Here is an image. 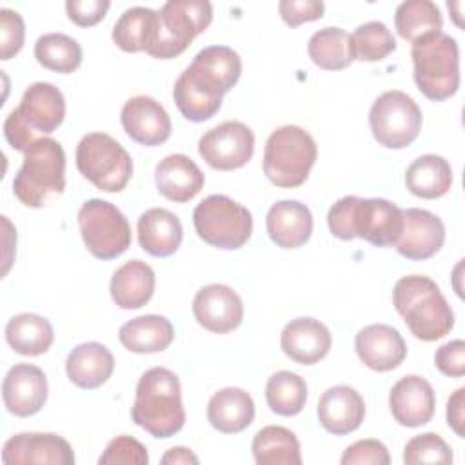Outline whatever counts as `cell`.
I'll use <instances>...</instances> for the list:
<instances>
[{"mask_svg":"<svg viewBox=\"0 0 465 465\" xmlns=\"http://www.w3.org/2000/svg\"><path fill=\"white\" fill-rule=\"evenodd\" d=\"M120 343L136 354L165 351L174 340L173 323L160 314H143L125 322L118 331Z\"/></svg>","mask_w":465,"mask_h":465,"instance_id":"cell-30","label":"cell"},{"mask_svg":"<svg viewBox=\"0 0 465 465\" xmlns=\"http://www.w3.org/2000/svg\"><path fill=\"white\" fill-rule=\"evenodd\" d=\"M16 113L36 136L38 133L51 134L64 122L65 98L56 85L49 82H35L24 91Z\"/></svg>","mask_w":465,"mask_h":465,"instance_id":"cell-21","label":"cell"},{"mask_svg":"<svg viewBox=\"0 0 465 465\" xmlns=\"http://www.w3.org/2000/svg\"><path fill=\"white\" fill-rule=\"evenodd\" d=\"M213 22V5L207 0H169L158 11L156 38L147 54L169 60L182 54L191 42Z\"/></svg>","mask_w":465,"mask_h":465,"instance_id":"cell-7","label":"cell"},{"mask_svg":"<svg viewBox=\"0 0 465 465\" xmlns=\"http://www.w3.org/2000/svg\"><path fill=\"white\" fill-rule=\"evenodd\" d=\"M316 158V142L305 129L282 125L265 142L263 173L276 187H300L309 178Z\"/></svg>","mask_w":465,"mask_h":465,"instance_id":"cell-6","label":"cell"},{"mask_svg":"<svg viewBox=\"0 0 465 465\" xmlns=\"http://www.w3.org/2000/svg\"><path fill=\"white\" fill-rule=\"evenodd\" d=\"M113 371V352L98 341L76 345L65 360L67 378L80 389H98L111 378Z\"/></svg>","mask_w":465,"mask_h":465,"instance_id":"cell-27","label":"cell"},{"mask_svg":"<svg viewBox=\"0 0 465 465\" xmlns=\"http://www.w3.org/2000/svg\"><path fill=\"white\" fill-rule=\"evenodd\" d=\"M111 7L109 0H67L65 11L71 22L80 27L96 25Z\"/></svg>","mask_w":465,"mask_h":465,"instance_id":"cell-46","label":"cell"},{"mask_svg":"<svg viewBox=\"0 0 465 465\" xmlns=\"http://www.w3.org/2000/svg\"><path fill=\"white\" fill-rule=\"evenodd\" d=\"M265 400L269 409L278 416H296L307 401L305 380L291 371L274 372L265 385Z\"/></svg>","mask_w":465,"mask_h":465,"instance_id":"cell-37","label":"cell"},{"mask_svg":"<svg viewBox=\"0 0 465 465\" xmlns=\"http://www.w3.org/2000/svg\"><path fill=\"white\" fill-rule=\"evenodd\" d=\"M133 421L154 438H171L185 423L178 376L165 367L145 371L136 385L131 407Z\"/></svg>","mask_w":465,"mask_h":465,"instance_id":"cell-2","label":"cell"},{"mask_svg":"<svg viewBox=\"0 0 465 465\" xmlns=\"http://www.w3.org/2000/svg\"><path fill=\"white\" fill-rule=\"evenodd\" d=\"M447 7H449V11H454L452 13V20H454V24L458 25V27H463V22H461V7H463V2H447Z\"/></svg>","mask_w":465,"mask_h":465,"instance_id":"cell-50","label":"cell"},{"mask_svg":"<svg viewBox=\"0 0 465 465\" xmlns=\"http://www.w3.org/2000/svg\"><path fill=\"white\" fill-rule=\"evenodd\" d=\"M265 227L269 238L282 249H298L312 234V214L298 200H282L269 207Z\"/></svg>","mask_w":465,"mask_h":465,"instance_id":"cell-24","label":"cell"},{"mask_svg":"<svg viewBox=\"0 0 465 465\" xmlns=\"http://www.w3.org/2000/svg\"><path fill=\"white\" fill-rule=\"evenodd\" d=\"M341 465H389L391 456L380 440H360L349 445L341 454Z\"/></svg>","mask_w":465,"mask_h":465,"instance_id":"cell-43","label":"cell"},{"mask_svg":"<svg viewBox=\"0 0 465 465\" xmlns=\"http://www.w3.org/2000/svg\"><path fill=\"white\" fill-rule=\"evenodd\" d=\"M47 378L44 371L31 363L13 365L2 381V398L5 409L20 418L42 411L47 401Z\"/></svg>","mask_w":465,"mask_h":465,"instance_id":"cell-16","label":"cell"},{"mask_svg":"<svg viewBox=\"0 0 465 465\" xmlns=\"http://www.w3.org/2000/svg\"><path fill=\"white\" fill-rule=\"evenodd\" d=\"M198 153L213 169H240L252 158L254 133L243 122L227 120L202 134Z\"/></svg>","mask_w":465,"mask_h":465,"instance_id":"cell-13","label":"cell"},{"mask_svg":"<svg viewBox=\"0 0 465 465\" xmlns=\"http://www.w3.org/2000/svg\"><path fill=\"white\" fill-rule=\"evenodd\" d=\"M5 465H73L74 452L67 440L53 432H20L2 449Z\"/></svg>","mask_w":465,"mask_h":465,"instance_id":"cell-14","label":"cell"},{"mask_svg":"<svg viewBox=\"0 0 465 465\" xmlns=\"http://www.w3.org/2000/svg\"><path fill=\"white\" fill-rule=\"evenodd\" d=\"M278 11L287 25L298 27L303 22L320 20L323 16L325 4L322 0H282L278 4Z\"/></svg>","mask_w":465,"mask_h":465,"instance_id":"cell-44","label":"cell"},{"mask_svg":"<svg viewBox=\"0 0 465 465\" xmlns=\"http://www.w3.org/2000/svg\"><path fill=\"white\" fill-rule=\"evenodd\" d=\"M434 365L445 376L461 378L465 374V341L452 340L438 347L434 354Z\"/></svg>","mask_w":465,"mask_h":465,"instance_id":"cell-45","label":"cell"},{"mask_svg":"<svg viewBox=\"0 0 465 465\" xmlns=\"http://www.w3.org/2000/svg\"><path fill=\"white\" fill-rule=\"evenodd\" d=\"M421 109L403 91H385L371 111L369 125L374 140L387 149H403L411 145L421 131Z\"/></svg>","mask_w":465,"mask_h":465,"instance_id":"cell-11","label":"cell"},{"mask_svg":"<svg viewBox=\"0 0 465 465\" xmlns=\"http://www.w3.org/2000/svg\"><path fill=\"white\" fill-rule=\"evenodd\" d=\"M242 74L240 54L227 45H209L196 53L182 76L213 98H223Z\"/></svg>","mask_w":465,"mask_h":465,"instance_id":"cell-12","label":"cell"},{"mask_svg":"<svg viewBox=\"0 0 465 465\" xmlns=\"http://www.w3.org/2000/svg\"><path fill=\"white\" fill-rule=\"evenodd\" d=\"M78 227L87 251L100 260H113L131 245V225L111 202L93 198L78 211Z\"/></svg>","mask_w":465,"mask_h":465,"instance_id":"cell-10","label":"cell"},{"mask_svg":"<svg viewBox=\"0 0 465 465\" xmlns=\"http://www.w3.org/2000/svg\"><path fill=\"white\" fill-rule=\"evenodd\" d=\"M327 225L340 240L361 238L374 247H391L401 236L403 213L385 198L343 196L329 209Z\"/></svg>","mask_w":465,"mask_h":465,"instance_id":"cell-1","label":"cell"},{"mask_svg":"<svg viewBox=\"0 0 465 465\" xmlns=\"http://www.w3.org/2000/svg\"><path fill=\"white\" fill-rule=\"evenodd\" d=\"M447 423L460 438H463V434H465V430H463V427H465V389L463 387L454 391L447 401Z\"/></svg>","mask_w":465,"mask_h":465,"instance_id":"cell-48","label":"cell"},{"mask_svg":"<svg viewBox=\"0 0 465 465\" xmlns=\"http://www.w3.org/2000/svg\"><path fill=\"white\" fill-rule=\"evenodd\" d=\"M252 458L258 465H300L302 450L296 434L282 425H267L252 438Z\"/></svg>","mask_w":465,"mask_h":465,"instance_id":"cell-34","label":"cell"},{"mask_svg":"<svg viewBox=\"0 0 465 465\" xmlns=\"http://www.w3.org/2000/svg\"><path fill=\"white\" fill-rule=\"evenodd\" d=\"M207 420L211 427L220 432H242L254 420V401L251 394L240 387L220 389L207 403Z\"/></svg>","mask_w":465,"mask_h":465,"instance_id":"cell-29","label":"cell"},{"mask_svg":"<svg viewBox=\"0 0 465 465\" xmlns=\"http://www.w3.org/2000/svg\"><path fill=\"white\" fill-rule=\"evenodd\" d=\"M332 345L331 331L316 318L291 320L280 336V347L287 358L302 365H314L323 360Z\"/></svg>","mask_w":465,"mask_h":465,"instance_id":"cell-22","label":"cell"},{"mask_svg":"<svg viewBox=\"0 0 465 465\" xmlns=\"http://www.w3.org/2000/svg\"><path fill=\"white\" fill-rule=\"evenodd\" d=\"M163 465H178V463H198V456L191 450V449H185V447H173L169 449L162 460H160Z\"/></svg>","mask_w":465,"mask_h":465,"instance_id":"cell-49","label":"cell"},{"mask_svg":"<svg viewBox=\"0 0 465 465\" xmlns=\"http://www.w3.org/2000/svg\"><path fill=\"white\" fill-rule=\"evenodd\" d=\"M35 58L45 69L67 74L80 67L82 47L64 33H45L35 44Z\"/></svg>","mask_w":465,"mask_h":465,"instance_id":"cell-38","label":"cell"},{"mask_svg":"<svg viewBox=\"0 0 465 465\" xmlns=\"http://www.w3.org/2000/svg\"><path fill=\"white\" fill-rule=\"evenodd\" d=\"M405 185L418 198H441L452 185L450 163L440 154H421L407 167Z\"/></svg>","mask_w":465,"mask_h":465,"instance_id":"cell-31","label":"cell"},{"mask_svg":"<svg viewBox=\"0 0 465 465\" xmlns=\"http://www.w3.org/2000/svg\"><path fill=\"white\" fill-rule=\"evenodd\" d=\"M407 465L418 463H452V450L447 441L436 432H423L411 438L403 449Z\"/></svg>","mask_w":465,"mask_h":465,"instance_id":"cell-40","label":"cell"},{"mask_svg":"<svg viewBox=\"0 0 465 465\" xmlns=\"http://www.w3.org/2000/svg\"><path fill=\"white\" fill-rule=\"evenodd\" d=\"M158 11L149 7H129L125 9L113 27V42L125 53L149 51L156 38Z\"/></svg>","mask_w":465,"mask_h":465,"instance_id":"cell-33","label":"cell"},{"mask_svg":"<svg viewBox=\"0 0 465 465\" xmlns=\"http://www.w3.org/2000/svg\"><path fill=\"white\" fill-rule=\"evenodd\" d=\"M193 225L205 243L232 251L251 238L252 214L225 194H211L194 207Z\"/></svg>","mask_w":465,"mask_h":465,"instance_id":"cell-8","label":"cell"},{"mask_svg":"<svg viewBox=\"0 0 465 465\" xmlns=\"http://www.w3.org/2000/svg\"><path fill=\"white\" fill-rule=\"evenodd\" d=\"M403 213V231L396 242V251L407 260L432 258L445 242L443 222L427 209L409 207Z\"/></svg>","mask_w":465,"mask_h":465,"instance_id":"cell-18","label":"cell"},{"mask_svg":"<svg viewBox=\"0 0 465 465\" xmlns=\"http://www.w3.org/2000/svg\"><path fill=\"white\" fill-rule=\"evenodd\" d=\"M65 189V153L54 138H38L24 153V162L13 178L15 196L27 207H42L49 194Z\"/></svg>","mask_w":465,"mask_h":465,"instance_id":"cell-5","label":"cell"},{"mask_svg":"<svg viewBox=\"0 0 465 465\" xmlns=\"http://www.w3.org/2000/svg\"><path fill=\"white\" fill-rule=\"evenodd\" d=\"M154 182L162 196L176 203H185L203 189L205 176L189 156L174 153L158 162Z\"/></svg>","mask_w":465,"mask_h":465,"instance_id":"cell-25","label":"cell"},{"mask_svg":"<svg viewBox=\"0 0 465 465\" xmlns=\"http://www.w3.org/2000/svg\"><path fill=\"white\" fill-rule=\"evenodd\" d=\"M4 136L15 151H22V153H25L29 145L38 140V136L22 122L16 109H13L4 122Z\"/></svg>","mask_w":465,"mask_h":465,"instance_id":"cell-47","label":"cell"},{"mask_svg":"<svg viewBox=\"0 0 465 465\" xmlns=\"http://www.w3.org/2000/svg\"><path fill=\"white\" fill-rule=\"evenodd\" d=\"M394 27L403 40L414 42L443 27L440 7L430 0H407L396 7Z\"/></svg>","mask_w":465,"mask_h":465,"instance_id":"cell-36","label":"cell"},{"mask_svg":"<svg viewBox=\"0 0 465 465\" xmlns=\"http://www.w3.org/2000/svg\"><path fill=\"white\" fill-rule=\"evenodd\" d=\"M389 409L403 427L414 429L429 423L436 409L432 385L418 374L400 378L389 392Z\"/></svg>","mask_w":465,"mask_h":465,"instance_id":"cell-19","label":"cell"},{"mask_svg":"<svg viewBox=\"0 0 465 465\" xmlns=\"http://www.w3.org/2000/svg\"><path fill=\"white\" fill-rule=\"evenodd\" d=\"M320 425L336 436L354 432L365 418V401L351 385L329 387L318 401Z\"/></svg>","mask_w":465,"mask_h":465,"instance_id":"cell-23","label":"cell"},{"mask_svg":"<svg viewBox=\"0 0 465 465\" xmlns=\"http://www.w3.org/2000/svg\"><path fill=\"white\" fill-rule=\"evenodd\" d=\"M98 463L100 465H147L149 454H147V449L133 436H116L107 443L105 450L98 458Z\"/></svg>","mask_w":465,"mask_h":465,"instance_id":"cell-41","label":"cell"},{"mask_svg":"<svg viewBox=\"0 0 465 465\" xmlns=\"http://www.w3.org/2000/svg\"><path fill=\"white\" fill-rule=\"evenodd\" d=\"M354 349L361 363L376 372L400 367L407 356V345L398 329L385 323H372L358 331Z\"/></svg>","mask_w":465,"mask_h":465,"instance_id":"cell-20","label":"cell"},{"mask_svg":"<svg viewBox=\"0 0 465 465\" xmlns=\"http://www.w3.org/2000/svg\"><path fill=\"white\" fill-rule=\"evenodd\" d=\"M309 58L325 71H341L354 62L351 36L341 27H323L307 44Z\"/></svg>","mask_w":465,"mask_h":465,"instance_id":"cell-35","label":"cell"},{"mask_svg":"<svg viewBox=\"0 0 465 465\" xmlns=\"http://www.w3.org/2000/svg\"><path fill=\"white\" fill-rule=\"evenodd\" d=\"M412 76L423 96L432 102L450 98L460 87V47L443 33H429L412 42Z\"/></svg>","mask_w":465,"mask_h":465,"instance_id":"cell-4","label":"cell"},{"mask_svg":"<svg viewBox=\"0 0 465 465\" xmlns=\"http://www.w3.org/2000/svg\"><path fill=\"white\" fill-rule=\"evenodd\" d=\"M76 167L96 189L120 193L131 180L129 153L105 133H89L76 145Z\"/></svg>","mask_w":465,"mask_h":465,"instance_id":"cell-9","label":"cell"},{"mask_svg":"<svg viewBox=\"0 0 465 465\" xmlns=\"http://www.w3.org/2000/svg\"><path fill=\"white\" fill-rule=\"evenodd\" d=\"M392 303L411 334L421 341L440 340L454 327V312L429 276L400 278L392 289Z\"/></svg>","mask_w":465,"mask_h":465,"instance_id":"cell-3","label":"cell"},{"mask_svg":"<svg viewBox=\"0 0 465 465\" xmlns=\"http://www.w3.org/2000/svg\"><path fill=\"white\" fill-rule=\"evenodd\" d=\"M5 340L9 347L24 356H40L47 352L54 340L49 320L35 312H20L5 325Z\"/></svg>","mask_w":465,"mask_h":465,"instance_id":"cell-32","label":"cell"},{"mask_svg":"<svg viewBox=\"0 0 465 465\" xmlns=\"http://www.w3.org/2000/svg\"><path fill=\"white\" fill-rule=\"evenodd\" d=\"M136 231L140 247L156 258H167L174 254L183 238L180 218L162 207H153L142 213L136 223Z\"/></svg>","mask_w":465,"mask_h":465,"instance_id":"cell-26","label":"cell"},{"mask_svg":"<svg viewBox=\"0 0 465 465\" xmlns=\"http://www.w3.org/2000/svg\"><path fill=\"white\" fill-rule=\"evenodd\" d=\"M25 25L20 13L2 7L0 9V58L11 60L24 47Z\"/></svg>","mask_w":465,"mask_h":465,"instance_id":"cell-42","label":"cell"},{"mask_svg":"<svg viewBox=\"0 0 465 465\" xmlns=\"http://www.w3.org/2000/svg\"><path fill=\"white\" fill-rule=\"evenodd\" d=\"M156 276L149 263L129 260L120 265L111 278V298L120 309H140L154 294Z\"/></svg>","mask_w":465,"mask_h":465,"instance_id":"cell-28","label":"cell"},{"mask_svg":"<svg viewBox=\"0 0 465 465\" xmlns=\"http://www.w3.org/2000/svg\"><path fill=\"white\" fill-rule=\"evenodd\" d=\"M193 314L203 329L214 334H225L240 327L243 320V302L232 287L209 283L196 292Z\"/></svg>","mask_w":465,"mask_h":465,"instance_id":"cell-15","label":"cell"},{"mask_svg":"<svg viewBox=\"0 0 465 465\" xmlns=\"http://www.w3.org/2000/svg\"><path fill=\"white\" fill-rule=\"evenodd\" d=\"M120 120L127 136L145 147L160 145L171 136V118L167 111L160 102L145 94L129 98L122 107Z\"/></svg>","mask_w":465,"mask_h":465,"instance_id":"cell-17","label":"cell"},{"mask_svg":"<svg viewBox=\"0 0 465 465\" xmlns=\"http://www.w3.org/2000/svg\"><path fill=\"white\" fill-rule=\"evenodd\" d=\"M354 60L380 62L396 49V40L383 22L372 20L358 25L351 35Z\"/></svg>","mask_w":465,"mask_h":465,"instance_id":"cell-39","label":"cell"}]
</instances>
